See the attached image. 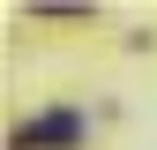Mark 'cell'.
<instances>
[{
	"instance_id": "1",
	"label": "cell",
	"mask_w": 157,
	"mask_h": 150,
	"mask_svg": "<svg viewBox=\"0 0 157 150\" xmlns=\"http://www.w3.org/2000/svg\"><path fill=\"white\" fill-rule=\"evenodd\" d=\"M82 143V112H45V120L15 128V150H75Z\"/></svg>"
}]
</instances>
